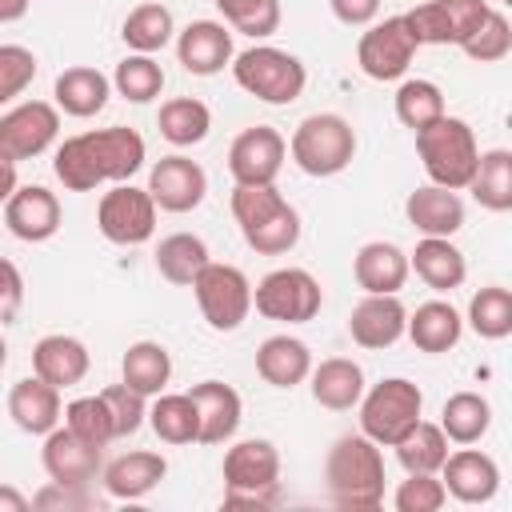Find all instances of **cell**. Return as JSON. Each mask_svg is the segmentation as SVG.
<instances>
[{
	"label": "cell",
	"instance_id": "1",
	"mask_svg": "<svg viewBox=\"0 0 512 512\" xmlns=\"http://www.w3.org/2000/svg\"><path fill=\"white\" fill-rule=\"evenodd\" d=\"M140 168H144V136L124 124L68 136L52 156V172L68 192H92L104 180L124 184Z\"/></svg>",
	"mask_w": 512,
	"mask_h": 512
},
{
	"label": "cell",
	"instance_id": "2",
	"mask_svg": "<svg viewBox=\"0 0 512 512\" xmlns=\"http://www.w3.org/2000/svg\"><path fill=\"white\" fill-rule=\"evenodd\" d=\"M328 496L336 508L348 512H372L384 504V452L372 436L348 432L328 448L324 460Z\"/></svg>",
	"mask_w": 512,
	"mask_h": 512
},
{
	"label": "cell",
	"instance_id": "3",
	"mask_svg": "<svg viewBox=\"0 0 512 512\" xmlns=\"http://www.w3.org/2000/svg\"><path fill=\"white\" fill-rule=\"evenodd\" d=\"M228 204L252 252L284 256L300 244V212L280 196L276 184H236Z\"/></svg>",
	"mask_w": 512,
	"mask_h": 512
},
{
	"label": "cell",
	"instance_id": "4",
	"mask_svg": "<svg viewBox=\"0 0 512 512\" xmlns=\"http://www.w3.org/2000/svg\"><path fill=\"white\" fill-rule=\"evenodd\" d=\"M416 156L428 172L432 184L444 188H468L480 164V144L468 120L460 116H440L436 124H428L424 132H416Z\"/></svg>",
	"mask_w": 512,
	"mask_h": 512
},
{
	"label": "cell",
	"instance_id": "5",
	"mask_svg": "<svg viewBox=\"0 0 512 512\" xmlns=\"http://www.w3.org/2000/svg\"><path fill=\"white\" fill-rule=\"evenodd\" d=\"M280 496V452L272 440H236L224 452V504L268 508Z\"/></svg>",
	"mask_w": 512,
	"mask_h": 512
},
{
	"label": "cell",
	"instance_id": "6",
	"mask_svg": "<svg viewBox=\"0 0 512 512\" xmlns=\"http://www.w3.org/2000/svg\"><path fill=\"white\" fill-rule=\"evenodd\" d=\"M232 80L264 104H292V100H300V92L308 84V68L300 64V56H292L276 44H252V48L236 52Z\"/></svg>",
	"mask_w": 512,
	"mask_h": 512
},
{
	"label": "cell",
	"instance_id": "7",
	"mask_svg": "<svg viewBox=\"0 0 512 512\" xmlns=\"http://www.w3.org/2000/svg\"><path fill=\"white\" fill-rule=\"evenodd\" d=\"M288 152L296 160V168L304 176H336L352 164L356 156V132L344 116L336 112H312L296 124L292 140H288Z\"/></svg>",
	"mask_w": 512,
	"mask_h": 512
},
{
	"label": "cell",
	"instance_id": "8",
	"mask_svg": "<svg viewBox=\"0 0 512 512\" xmlns=\"http://www.w3.org/2000/svg\"><path fill=\"white\" fill-rule=\"evenodd\" d=\"M420 412H424V392L404 376H388L364 392L360 432L372 436L380 448H396L420 424Z\"/></svg>",
	"mask_w": 512,
	"mask_h": 512
},
{
	"label": "cell",
	"instance_id": "9",
	"mask_svg": "<svg viewBox=\"0 0 512 512\" xmlns=\"http://www.w3.org/2000/svg\"><path fill=\"white\" fill-rule=\"evenodd\" d=\"M192 292H196V304H200V316L208 320L212 332H236L248 312L256 308L252 304V284L248 276L236 268V264H216L208 260L204 272L192 280Z\"/></svg>",
	"mask_w": 512,
	"mask_h": 512
},
{
	"label": "cell",
	"instance_id": "10",
	"mask_svg": "<svg viewBox=\"0 0 512 512\" xmlns=\"http://www.w3.org/2000/svg\"><path fill=\"white\" fill-rule=\"evenodd\" d=\"M252 304H256V312L264 320H276V324H308L320 312L324 292H320V280L308 268H272L256 284Z\"/></svg>",
	"mask_w": 512,
	"mask_h": 512
},
{
	"label": "cell",
	"instance_id": "11",
	"mask_svg": "<svg viewBox=\"0 0 512 512\" xmlns=\"http://www.w3.org/2000/svg\"><path fill=\"white\" fill-rule=\"evenodd\" d=\"M416 48H420V40H416L408 16L404 12L400 16H384V20L364 28V36L356 44V64H360V72L368 80H380V84L384 80H400L408 72V64H412Z\"/></svg>",
	"mask_w": 512,
	"mask_h": 512
},
{
	"label": "cell",
	"instance_id": "12",
	"mask_svg": "<svg viewBox=\"0 0 512 512\" xmlns=\"http://www.w3.org/2000/svg\"><path fill=\"white\" fill-rule=\"evenodd\" d=\"M156 200L148 188H136V184H116L112 192L100 196L96 204V228L104 240L120 244V248H136L144 240H152L156 232Z\"/></svg>",
	"mask_w": 512,
	"mask_h": 512
},
{
	"label": "cell",
	"instance_id": "13",
	"mask_svg": "<svg viewBox=\"0 0 512 512\" xmlns=\"http://www.w3.org/2000/svg\"><path fill=\"white\" fill-rule=\"evenodd\" d=\"M488 12L492 8L484 0H424V4L408 8L404 16H408L420 48L424 44H456V48H464L472 40V32L484 24Z\"/></svg>",
	"mask_w": 512,
	"mask_h": 512
},
{
	"label": "cell",
	"instance_id": "14",
	"mask_svg": "<svg viewBox=\"0 0 512 512\" xmlns=\"http://www.w3.org/2000/svg\"><path fill=\"white\" fill-rule=\"evenodd\" d=\"M60 136V108L48 100H24L0 116V156L32 160L48 152Z\"/></svg>",
	"mask_w": 512,
	"mask_h": 512
},
{
	"label": "cell",
	"instance_id": "15",
	"mask_svg": "<svg viewBox=\"0 0 512 512\" xmlns=\"http://www.w3.org/2000/svg\"><path fill=\"white\" fill-rule=\"evenodd\" d=\"M288 156V140L272 124L244 128L228 148V172L236 184H276Z\"/></svg>",
	"mask_w": 512,
	"mask_h": 512
},
{
	"label": "cell",
	"instance_id": "16",
	"mask_svg": "<svg viewBox=\"0 0 512 512\" xmlns=\"http://www.w3.org/2000/svg\"><path fill=\"white\" fill-rule=\"evenodd\" d=\"M40 460H44L48 480L72 484V488H88V484L104 472V448L88 444V440L76 436L68 424H64V428H52V432L44 436Z\"/></svg>",
	"mask_w": 512,
	"mask_h": 512
},
{
	"label": "cell",
	"instance_id": "17",
	"mask_svg": "<svg viewBox=\"0 0 512 512\" xmlns=\"http://www.w3.org/2000/svg\"><path fill=\"white\" fill-rule=\"evenodd\" d=\"M148 192L160 204V212H192V208H200V200L208 192V176L196 160L172 152V156H160L152 164Z\"/></svg>",
	"mask_w": 512,
	"mask_h": 512
},
{
	"label": "cell",
	"instance_id": "18",
	"mask_svg": "<svg viewBox=\"0 0 512 512\" xmlns=\"http://www.w3.org/2000/svg\"><path fill=\"white\" fill-rule=\"evenodd\" d=\"M60 200L44 184H24L4 200V228L24 244H44L60 232Z\"/></svg>",
	"mask_w": 512,
	"mask_h": 512
},
{
	"label": "cell",
	"instance_id": "19",
	"mask_svg": "<svg viewBox=\"0 0 512 512\" xmlns=\"http://www.w3.org/2000/svg\"><path fill=\"white\" fill-rule=\"evenodd\" d=\"M176 60L192 76H216L236 60L232 32L220 20H192L176 32Z\"/></svg>",
	"mask_w": 512,
	"mask_h": 512
},
{
	"label": "cell",
	"instance_id": "20",
	"mask_svg": "<svg viewBox=\"0 0 512 512\" xmlns=\"http://www.w3.org/2000/svg\"><path fill=\"white\" fill-rule=\"evenodd\" d=\"M348 336L368 352L392 348L400 336H408V308L400 304V296L368 292L348 316Z\"/></svg>",
	"mask_w": 512,
	"mask_h": 512
},
{
	"label": "cell",
	"instance_id": "21",
	"mask_svg": "<svg viewBox=\"0 0 512 512\" xmlns=\"http://www.w3.org/2000/svg\"><path fill=\"white\" fill-rule=\"evenodd\" d=\"M8 416L20 432L28 436H48L52 428H60L64 420V404H60V388L48 384L44 376H24L8 388Z\"/></svg>",
	"mask_w": 512,
	"mask_h": 512
},
{
	"label": "cell",
	"instance_id": "22",
	"mask_svg": "<svg viewBox=\"0 0 512 512\" xmlns=\"http://www.w3.org/2000/svg\"><path fill=\"white\" fill-rule=\"evenodd\" d=\"M440 476L448 484V496L460 504H488L500 492V464L488 452L468 448V444L444 460Z\"/></svg>",
	"mask_w": 512,
	"mask_h": 512
},
{
	"label": "cell",
	"instance_id": "23",
	"mask_svg": "<svg viewBox=\"0 0 512 512\" xmlns=\"http://www.w3.org/2000/svg\"><path fill=\"white\" fill-rule=\"evenodd\" d=\"M408 272H412V256L392 240H368V244H360L356 260H352L356 284L376 296H396L404 288Z\"/></svg>",
	"mask_w": 512,
	"mask_h": 512
},
{
	"label": "cell",
	"instance_id": "24",
	"mask_svg": "<svg viewBox=\"0 0 512 512\" xmlns=\"http://www.w3.org/2000/svg\"><path fill=\"white\" fill-rule=\"evenodd\" d=\"M404 216L420 236H456L464 228V200L456 188L424 184V188L408 192Z\"/></svg>",
	"mask_w": 512,
	"mask_h": 512
},
{
	"label": "cell",
	"instance_id": "25",
	"mask_svg": "<svg viewBox=\"0 0 512 512\" xmlns=\"http://www.w3.org/2000/svg\"><path fill=\"white\" fill-rule=\"evenodd\" d=\"M200 408V444H228L244 420V400L224 380H200L188 388Z\"/></svg>",
	"mask_w": 512,
	"mask_h": 512
},
{
	"label": "cell",
	"instance_id": "26",
	"mask_svg": "<svg viewBox=\"0 0 512 512\" xmlns=\"http://www.w3.org/2000/svg\"><path fill=\"white\" fill-rule=\"evenodd\" d=\"M164 476H168V460L160 452H148V448L124 452V456L108 460L104 472H100L104 492L112 500H144Z\"/></svg>",
	"mask_w": 512,
	"mask_h": 512
},
{
	"label": "cell",
	"instance_id": "27",
	"mask_svg": "<svg viewBox=\"0 0 512 512\" xmlns=\"http://www.w3.org/2000/svg\"><path fill=\"white\" fill-rule=\"evenodd\" d=\"M88 368H92V356H88L84 340H76V336L52 332V336H40L36 348H32V372L44 376L56 388L80 384L88 376Z\"/></svg>",
	"mask_w": 512,
	"mask_h": 512
},
{
	"label": "cell",
	"instance_id": "28",
	"mask_svg": "<svg viewBox=\"0 0 512 512\" xmlns=\"http://www.w3.org/2000/svg\"><path fill=\"white\" fill-rule=\"evenodd\" d=\"M312 384V400L320 404V408H328V412H348V408H360V400H364V368L356 364V360H348V356H328V360H320L316 368H312V376H308Z\"/></svg>",
	"mask_w": 512,
	"mask_h": 512
},
{
	"label": "cell",
	"instance_id": "29",
	"mask_svg": "<svg viewBox=\"0 0 512 512\" xmlns=\"http://www.w3.org/2000/svg\"><path fill=\"white\" fill-rule=\"evenodd\" d=\"M52 96H56V108L64 116H76V120H88L96 112H104L108 96H112V80L92 68V64H72L56 76L52 84Z\"/></svg>",
	"mask_w": 512,
	"mask_h": 512
},
{
	"label": "cell",
	"instance_id": "30",
	"mask_svg": "<svg viewBox=\"0 0 512 512\" xmlns=\"http://www.w3.org/2000/svg\"><path fill=\"white\" fill-rule=\"evenodd\" d=\"M312 348L304 344V340H296V336H288V332H280V336H268L260 348H256V372H260V380L264 384H272V388H296V384H304L308 376H312Z\"/></svg>",
	"mask_w": 512,
	"mask_h": 512
},
{
	"label": "cell",
	"instance_id": "31",
	"mask_svg": "<svg viewBox=\"0 0 512 512\" xmlns=\"http://www.w3.org/2000/svg\"><path fill=\"white\" fill-rule=\"evenodd\" d=\"M412 272L432 288V292H452L468 280V260L452 244V236H424L412 252Z\"/></svg>",
	"mask_w": 512,
	"mask_h": 512
},
{
	"label": "cell",
	"instance_id": "32",
	"mask_svg": "<svg viewBox=\"0 0 512 512\" xmlns=\"http://www.w3.org/2000/svg\"><path fill=\"white\" fill-rule=\"evenodd\" d=\"M464 336V316L448 304V300H428L420 304L416 312H408V340L420 348V352H448L456 348Z\"/></svg>",
	"mask_w": 512,
	"mask_h": 512
},
{
	"label": "cell",
	"instance_id": "33",
	"mask_svg": "<svg viewBox=\"0 0 512 512\" xmlns=\"http://www.w3.org/2000/svg\"><path fill=\"white\" fill-rule=\"evenodd\" d=\"M148 424L164 444H200V408L192 392H160L148 408Z\"/></svg>",
	"mask_w": 512,
	"mask_h": 512
},
{
	"label": "cell",
	"instance_id": "34",
	"mask_svg": "<svg viewBox=\"0 0 512 512\" xmlns=\"http://www.w3.org/2000/svg\"><path fill=\"white\" fill-rule=\"evenodd\" d=\"M212 256H208V244L196 236V232H172V236H164L160 244H156V272L168 280V284H188L192 288V280L204 272V264H208Z\"/></svg>",
	"mask_w": 512,
	"mask_h": 512
},
{
	"label": "cell",
	"instance_id": "35",
	"mask_svg": "<svg viewBox=\"0 0 512 512\" xmlns=\"http://www.w3.org/2000/svg\"><path fill=\"white\" fill-rule=\"evenodd\" d=\"M120 376L132 388H140L144 396H160L168 388V380H172V356L156 340H136L120 356Z\"/></svg>",
	"mask_w": 512,
	"mask_h": 512
},
{
	"label": "cell",
	"instance_id": "36",
	"mask_svg": "<svg viewBox=\"0 0 512 512\" xmlns=\"http://www.w3.org/2000/svg\"><path fill=\"white\" fill-rule=\"evenodd\" d=\"M468 192L488 212H512V148L480 152V164H476Z\"/></svg>",
	"mask_w": 512,
	"mask_h": 512
},
{
	"label": "cell",
	"instance_id": "37",
	"mask_svg": "<svg viewBox=\"0 0 512 512\" xmlns=\"http://www.w3.org/2000/svg\"><path fill=\"white\" fill-rule=\"evenodd\" d=\"M156 128H160V136H164L168 144H176V148H192V144H200V140L208 136V128H212V112H208V104L196 100V96H172V100L160 104Z\"/></svg>",
	"mask_w": 512,
	"mask_h": 512
},
{
	"label": "cell",
	"instance_id": "38",
	"mask_svg": "<svg viewBox=\"0 0 512 512\" xmlns=\"http://www.w3.org/2000/svg\"><path fill=\"white\" fill-rule=\"evenodd\" d=\"M120 36H124V44H128L132 52H148V56H152V52H160V48L176 36V20H172L168 4L144 0V4H136V8L124 16Z\"/></svg>",
	"mask_w": 512,
	"mask_h": 512
},
{
	"label": "cell",
	"instance_id": "39",
	"mask_svg": "<svg viewBox=\"0 0 512 512\" xmlns=\"http://www.w3.org/2000/svg\"><path fill=\"white\" fill-rule=\"evenodd\" d=\"M492 424V404L480 392H452L440 408V428L448 432L452 444H476L484 440Z\"/></svg>",
	"mask_w": 512,
	"mask_h": 512
},
{
	"label": "cell",
	"instance_id": "40",
	"mask_svg": "<svg viewBox=\"0 0 512 512\" xmlns=\"http://www.w3.org/2000/svg\"><path fill=\"white\" fill-rule=\"evenodd\" d=\"M468 328L484 340H504L512 336V288H500V284H488L480 292H472L468 300Z\"/></svg>",
	"mask_w": 512,
	"mask_h": 512
},
{
	"label": "cell",
	"instance_id": "41",
	"mask_svg": "<svg viewBox=\"0 0 512 512\" xmlns=\"http://www.w3.org/2000/svg\"><path fill=\"white\" fill-rule=\"evenodd\" d=\"M448 432L440 424L420 420L400 444H396V460L404 464V472H440L448 460Z\"/></svg>",
	"mask_w": 512,
	"mask_h": 512
},
{
	"label": "cell",
	"instance_id": "42",
	"mask_svg": "<svg viewBox=\"0 0 512 512\" xmlns=\"http://www.w3.org/2000/svg\"><path fill=\"white\" fill-rule=\"evenodd\" d=\"M112 88H116L124 100H132V104H148V100H156V96L164 92V68H160L148 52H132V56H124V60L116 64Z\"/></svg>",
	"mask_w": 512,
	"mask_h": 512
},
{
	"label": "cell",
	"instance_id": "43",
	"mask_svg": "<svg viewBox=\"0 0 512 512\" xmlns=\"http://www.w3.org/2000/svg\"><path fill=\"white\" fill-rule=\"evenodd\" d=\"M444 112V92L432 80H404L396 88V120L412 132H424L428 124H436Z\"/></svg>",
	"mask_w": 512,
	"mask_h": 512
},
{
	"label": "cell",
	"instance_id": "44",
	"mask_svg": "<svg viewBox=\"0 0 512 512\" xmlns=\"http://www.w3.org/2000/svg\"><path fill=\"white\" fill-rule=\"evenodd\" d=\"M64 424H68L76 436H84L88 444H96V448H108L112 440H120V436H116V416H112L104 392H100V396H80V400H72V404L64 408Z\"/></svg>",
	"mask_w": 512,
	"mask_h": 512
},
{
	"label": "cell",
	"instance_id": "45",
	"mask_svg": "<svg viewBox=\"0 0 512 512\" xmlns=\"http://www.w3.org/2000/svg\"><path fill=\"white\" fill-rule=\"evenodd\" d=\"M232 32L264 40L280 28V0H212Z\"/></svg>",
	"mask_w": 512,
	"mask_h": 512
},
{
	"label": "cell",
	"instance_id": "46",
	"mask_svg": "<svg viewBox=\"0 0 512 512\" xmlns=\"http://www.w3.org/2000/svg\"><path fill=\"white\" fill-rule=\"evenodd\" d=\"M396 512H440L448 504V484L440 472H408L392 496Z\"/></svg>",
	"mask_w": 512,
	"mask_h": 512
},
{
	"label": "cell",
	"instance_id": "47",
	"mask_svg": "<svg viewBox=\"0 0 512 512\" xmlns=\"http://www.w3.org/2000/svg\"><path fill=\"white\" fill-rule=\"evenodd\" d=\"M512 52V24H508V16L504 12H488L484 16V24L472 32V40L464 44V56L468 60H476V64H496V60H504Z\"/></svg>",
	"mask_w": 512,
	"mask_h": 512
},
{
	"label": "cell",
	"instance_id": "48",
	"mask_svg": "<svg viewBox=\"0 0 512 512\" xmlns=\"http://www.w3.org/2000/svg\"><path fill=\"white\" fill-rule=\"evenodd\" d=\"M104 400H108V408H112V416H116V436L124 440V436H136L144 424H148V396L140 392V388H132L128 380H120V384H108L104 388Z\"/></svg>",
	"mask_w": 512,
	"mask_h": 512
},
{
	"label": "cell",
	"instance_id": "49",
	"mask_svg": "<svg viewBox=\"0 0 512 512\" xmlns=\"http://www.w3.org/2000/svg\"><path fill=\"white\" fill-rule=\"evenodd\" d=\"M36 76V56L24 44H0V104H12Z\"/></svg>",
	"mask_w": 512,
	"mask_h": 512
},
{
	"label": "cell",
	"instance_id": "50",
	"mask_svg": "<svg viewBox=\"0 0 512 512\" xmlns=\"http://www.w3.org/2000/svg\"><path fill=\"white\" fill-rule=\"evenodd\" d=\"M32 508H36V512H76V508H92V496H88V488H72V484L48 480V484L32 496Z\"/></svg>",
	"mask_w": 512,
	"mask_h": 512
},
{
	"label": "cell",
	"instance_id": "51",
	"mask_svg": "<svg viewBox=\"0 0 512 512\" xmlns=\"http://www.w3.org/2000/svg\"><path fill=\"white\" fill-rule=\"evenodd\" d=\"M328 4H332V16L348 28H368L380 16V0H328Z\"/></svg>",
	"mask_w": 512,
	"mask_h": 512
},
{
	"label": "cell",
	"instance_id": "52",
	"mask_svg": "<svg viewBox=\"0 0 512 512\" xmlns=\"http://www.w3.org/2000/svg\"><path fill=\"white\" fill-rule=\"evenodd\" d=\"M0 272H4V312L0 316H4V324H12L20 312V300H24V280H20V268L12 260H4Z\"/></svg>",
	"mask_w": 512,
	"mask_h": 512
},
{
	"label": "cell",
	"instance_id": "53",
	"mask_svg": "<svg viewBox=\"0 0 512 512\" xmlns=\"http://www.w3.org/2000/svg\"><path fill=\"white\" fill-rule=\"evenodd\" d=\"M0 512H32V500H24L12 484L0 488Z\"/></svg>",
	"mask_w": 512,
	"mask_h": 512
},
{
	"label": "cell",
	"instance_id": "54",
	"mask_svg": "<svg viewBox=\"0 0 512 512\" xmlns=\"http://www.w3.org/2000/svg\"><path fill=\"white\" fill-rule=\"evenodd\" d=\"M16 164H20V160L0 156V196H4V200L16 192Z\"/></svg>",
	"mask_w": 512,
	"mask_h": 512
},
{
	"label": "cell",
	"instance_id": "55",
	"mask_svg": "<svg viewBox=\"0 0 512 512\" xmlns=\"http://www.w3.org/2000/svg\"><path fill=\"white\" fill-rule=\"evenodd\" d=\"M32 0H0V24H16L28 12Z\"/></svg>",
	"mask_w": 512,
	"mask_h": 512
},
{
	"label": "cell",
	"instance_id": "56",
	"mask_svg": "<svg viewBox=\"0 0 512 512\" xmlns=\"http://www.w3.org/2000/svg\"><path fill=\"white\" fill-rule=\"evenodd\" d=\"M500 4H504V8H512V0H500Z\"/></svg>",
	"mask_w": 512,
	"mask_h": 512
}]
</instances>
